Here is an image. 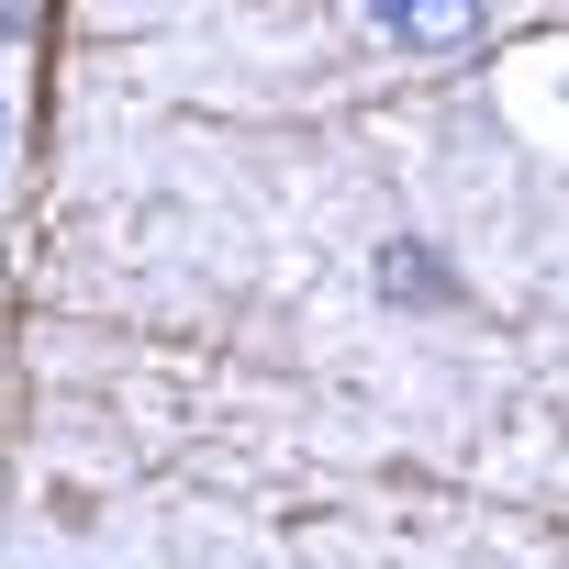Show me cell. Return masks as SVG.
<instances>
[{
  "label": "cell",
  "mask_w": 569,
  "mask_h": 569,
  "mask_svg": "<svg viewBox=\"0 0 569 569\" xmlns=\"http://www.w3.org/2000/svg\"><path fill=\"white\" fill-rule=\"evenodd\" d=\"M369 23L413 57H458V46L491 34V0H369Z\"/></svg>",
  "instance_id": "cell-1"
},
{
  "label": "cell",
  "mask_w": 569,
  "mask_h": 569,
  "mask_svg": "<svg viewBox=\"0 0 569 569\" xmlns=\"http://www.w3.org/2000/svg\"><path fill=\"white\" fill-rule=\"evenodd\" d=\"M380 291L413 302V313H447V302H458V268H436V246H391V257H380Z\"/></svg>",
  "instance_id": "cell-2"
},
{
  "label": "cell",
  "mask_w": 569,
  "mask_h": 569,
  "mask_svg": "<svg viewBox=\"0 0 569 569\" xmlns=\"http://www.w3.org/2000/svg\"><path fill=\"white\" fill-rule=\"evenodd\" d=\"M0 134H12V123H0Z\"/></svg>",
  "instance_id": "cell-3"
}]
</instances>
